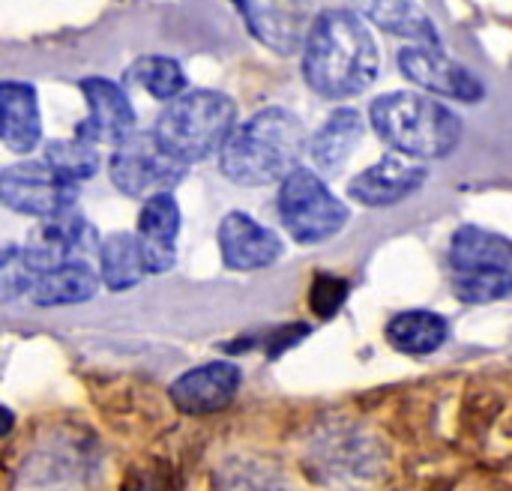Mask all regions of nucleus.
<instances>
[{"instance_id":"obj_1","label":"nucleus","mask_w":512,"mask_h":491,"mask_svg":"<svg viewBox=\"0 0 512 491\" xmlns=\"http://www.w3.org/2000/svg\"><path fill=\"white\" fill-rule=\"evenodd\" d=\"M303 78L324 99H348L378 78V48L360 15L324 9L303 45Z\"/></svg>"},{"instance_id":"obj_2","label":"nucleus","mask_w":512,"mask_h":491,"mask_svg":"<svg viewBox=\"0 0 512 491\" xmlns=\"http://www.w3.org/2000/svg\"><path fill=\"white\" fill-rule=\"evenodd\" d=\"M306 150L309 138L300 117L285 108H264L237 123L219 150V168L240 186L282 183L291 171L300 168Z\"/></svg>"},{"instance_id":"obj_3","label":"nucleus","mask_w":512,"mask_h":491,"mask_svg":"<svg viewBox=\"0 0 512 491\" xmlns=\"http://www.w3.org/2000/svg\"><path fill=\"white\" fill-rule=\"evenodd\" d=\"M369 123L378 138L411 159H441L459 147L462 120L432 96L384 93L369 108Z\"/></svg>"},{"instance_id":"obj_4","label":"nucleus","mask_w":512,"mask_h":491,"mask_svg":"<svg viewBox=\"0 0 512 491\" xmlns=\"http://www.w3.org/2000/svg\"><path fill=\"white\" fill-rule=\"evenodd\" d=\"M102 474V444L81 426H54L24 453L9 491H93Z\"/></svg>"},{"instance_id":"obj_5","label":"nucleus","mask_w":512,"mask_h":491,"mask_svg":"<svg viewBox=\"0 0 512 491\" xmlns=\"http://www.w3.org/2000/svg\"><path fill=\"white\" fill-rule=\"evenodd\" d=\"M303 465L327 489H363L387 471V447L360 423L327 420L309 432Z\"/></svg>"},{"instance_id":"obj_6","label":"nucleus","mask_w":512,"mask_h":491,"mask_svg":"<svg viewBox=\"0 0 512 491\" xmlns=\"http://www.w3.org/2000/svg\"><path fill=\"white\" fill-rule=\"evenodd\" d=\"M234 129H237V105L225 93L186 90L162 108L153 132L174 156L192 165L222 150Z\"/></svg>"},{"instance_id":"obj_7","label":"nucleus","mask_w":512,"mask_h":491,"mask_svg":"<svg viewBox=\"0 0 512 491\" xmlns=\"http://www.w3.org/2000/svg\"><path fill=\"white\" fill-rule=\"evenodd\" d=\"M279 219L285 231L303 243H324L348 225V207L327 189L315 168H297L279 183Z\"/></svg>"},{"instance_id":"obj_8","label":"nucleus","mask_w":512,"mask_h":491,"mask_svg":"<svg viewBox=\"0 0 512 491\" xmlns=\"http://www.w3.org/2000/svg\"><path fill=\"white\" fill-rule=\"evenodd\" d=\"M186 162L174 156L156 132H135L114 147L108 159L111 183L129 198H153L171 192L186 177Z\"/></svg>"},{"instance_id":"obj_9","label":"nucleus","mask_w":512,"mask_h":491,"mask_svg":"<svg viewBox=\"0 0 512 491\" xmlns=\"http://www.w3.org/2000/svg\"><path fill=\"white\" fill-rule=\"evenodd\" d=\"M0 198L15 213L51 219V216H60L75 207L78 183L66 180L45 159L42 162H18V165L3 168Z\"/></svg>"},{"instance_id":"obj_10","label":"nucleus","mask_w":512,"mask_h":491,"mask_svg":"<svg viewBox=\"0 0 512 491\" xmlns=\"http://www.w3.org/2000/svg\"><path fill=\"white\" fill-rule=\"evenodd\" d=\"M99 243L102 240H96L93 225L81 213L66 210L60 216L42 219L33 228L30 240L24 243V255L36 273H45L72 261H84L90 252H99Z\"/></svg>"},{"instance_id":"obj_11","label":"nucleus","mask_w":512,"mask_h":491,"mask_svg":"<svg viewBox=\"0 0 512 491\" xmlns=\"http://www.w3.org/2000/svg\"><path fill=\"white\" fill-rule=\"evenodd\" d=\"M399 69L417 87L459 102H477L486 93L483 81L468 66L447 57L438 45H405L399 51Z\"/></svg>"},{"instance_id":"obj_12","label":"nucleus","mask_w":512,"mask_h":491,"mask_svg":"<svg viewBox=\"0 0 512 491\" xmlns=\"http://www.w3.org/2000/svg\"><path fill=\"white\" fill-rule=\"evenodd\" d=\"M240 12L258 42L279 54H294L303 48L318 18L312 15V0H246Z\"/></svg>"},{"instance_id":"obj_13","label":"nucleus","mask_w":512,"mask_h":491,"mask_svg":"<svg viewBox=\"0 0 512 491\" xmlns=\"http://www.w3.org/2000/svg\"><path fill=\"white\" fill-rule=\"evenodd\" d=\"M240 381H243V375L234 363L213 360V363L183 372L171 384L168 396L177 405V411H183L189 417H207V414L225 411L234 402Z\"/></svg>"},{"instance_id":"obj_14","label":"nucleus","mask_w":512,"mask_h":491,"mask_svg":"<svg viewBox=\"0 0 512 491\" xmlns=\"http://www.w3.org/2000/svg\"><path fill=\"white\" fill-rule=\"evenodd\" d=\"M426 177L429 168L417 159L405 153H387L351 180L348 195L363 207H390L414 195L426 183Z\"/></svg>"},{"instance_id":"obj_15","label":"nucleus","mask_w":512,"mask_h":491,"mask_svg":"<svg viewBox=\"0 0 512 491\" xmlns=\"http://www.w3.org/2000/svg\"><path fill=\"white\" fill-rule=\"evenodd\" d=\"M219 252L225 267L249 273V270L273 267L282 258L285 246L276 231L255 222L249 213L234 210L219 222Z\"/></svg>"},{"instance_id":"obj_16","label":"nucleus","mask_w":512,"mask_h":491,"mask_svg":"<svg viewBox=\"0 0 512 491\" xmlns=\"http://www.w3.org/2000/svg\"><path fill=\"white\" fill-rule=\"evenodd\" d=\"M81 93L87 102V120L78 126V138L84 141H108L123 144L135 135V108L129 96L108 78H84Z\"/></svg>"},{"instance_id":"obj_17","label":"nucleus","mask_w":512,"mask_h":491,"mask_svg":"<svg viewBox=\"0 0 512 491\" xmlns=\"http://www.w3.org/2000/svg\"><path fill=\"white\" fill-rule=\"evenodd\" d=\"M180 207L171 192L153 195L138 213V243L147 273H168L177 261Z\"/></svg>"},{"instance_id":"obj_18","label":"nucleus","mask_w":512,"mask_h":491,"mask_svg":"<svg viewBox=\"0 0 512 491\" xmlns=\"http://www.w3.org/2000/svg\"><path fill=\"white\" fill-rule=\"evenodd\" d=\"M363 132H366V120L360 111L354 108L333 111L324 120V126H318V132L309 138V156H312L315 171L336 174L363 141Z\"/></svg>"},{"instance_id":"obj_19","label":"nucleus","mask_w":512,"mask_h":491,"mask_svg":"<svg viewBox=\"0 0 512 491\" xmlns=\"http://www.w3.org/2000/svg\"><path fill=\"white\" fill-rule=\"evenodd\" d=\"M0 135L12 153H30L42 138L36 90L24 81L0 84Z\"/></svg>"},{"instance_id":"obj_20","label":"nucleus","mask_w":512,"mask_h":491,"mask_svg":"<svg viewBox=\"0 0 512 491\" xmlns=\"http://www.w3.org/2000/svg\"><path fill=\"white\" fill-rule=\"evenodd\" d=\"M360 15L372 21L375 27L411 39L417 45H438L441 48V33L432 21V15L417 3V0H354Z\"/></svg>"},{"instance_id":"obj_21","label":"nucleus","mask_w":512,"mask_h":491,"mask_svg":"<svg viewBox=\"0 0 512 491\" xmlns=\"http://www.w3.org/2000/svg\"><path fill=\"white\" fill-rule=\"evenodd\" d=\"M99 282H102V276H96V270L87 261H72V264L39 273L30 288V303H36L42 309L78 306V303H87L96 297Z\"/></svg>"},{"instance_id":"obj_22","label":"nucleus","mask_w":512,"mask_h":491,"mask_svg":"<svg viewBox=\"0 0 512 491\" xmlns=\"http://www.w3.org/2000/svg\"><path fill=\"white\" fill-rule=\"evenodd\" d=\"M450 261L456 273L462 270H512V240L477 228L465 225L453 234L450 240Z\"/></svg>"},{"instance_id":"obj_23","label":"nucleus","mask_w":512,"mask_h":491,"mask_svg":"<svg viewBox=\"0 0 512 491\" xmlns=\"http://www.w3.org/2000/svg\"><path fill=\"white\" fill-rule=\"evenodd\" d=\"M447 339H450V324L438 312L411 309V312H399L387 324V342L411 357L435 354Z\"/></svg>"},{"instance_id":"obj_24","label":"nucleus","mask_w":512,"mask_h":491,"mask_svg":"<svg viewBox=\"0 0 512 491\" xmlns=\"http://www.w3.org/2000/svg\"><path fill=\"white\" fill-rule=\"evenodd\" d=\"M96 255H99L102 285L111 288V291H129L147 276L138 234H126V231L108 234V237H102Z\"/></svg>"},{"instance_id":"obj_25","label":"nucleus","mask_w":512,"mask_h":491,"mask_svg":"<svg viewBox=\"0 0 512 491\" xmlns=\"http://www.w3.org/2000/svg\"><path fill=\"white\" fill-rule=\"evenodd\" d=\"M216 491H288V486L279 480V474L252 459V456H231L225 459L216 474H213Z\"/></svg>"},{"instance_id":"obj_26","label":"nucleus","mask_w":512,"mask_h":491,"mask_svg":"<svg viewBox=\"0 0 512 491\" xmlns=\"http://www.w3.org/2000/svg\"><path fill=\"white\" fill-rule=\"evenodd\" d=\"M132 78L159 102H171L180 93H186V72L174 57L147 54L132 63Z\"/></svg>"},{"instance_id":"obj_27","label":"nucleus","mask_w":512,"mask_h":491,"mask_svg":"<svg viewBox=\"0 0 512 491\" xmlns=\"http://www.w3.org/2000/svg\"><path fill=\"white\" fill-rule=\"evenodd\" d=\"M45 162L66 180L81 183L99 171V150L93 141L84 138H54L45 144Z\"/></svg>"},{"instance_id":"obj_28","label":"nucleus","mask_w":512,"mask_h":491,"mask_svg":"<svg viewBox=\"0 0 512 491\" xmlns=\"http://www.w3.org/2000/svg\"><path fill=\"white\" fill-rule=\"evenodd\" d=\"M453 291L462 303H498L512 297V270H462L453 279Z\"/></svg>"},{"instance_id":"obj_29","label":"nucleus","mask_w":512,"mask_h":491,"mask_svg":"<svg viewBox=\"0 0 512 491\" xmlns=\"http://www.w3.org/2000/svg\"><path fill=\"white\" fill-rule=\"evenodd\" d=\"M36 270L30 267L24 246H6L0 258V297L3 303H15L21 297H30V288L36 282Z\"/></svg>"},{"instance_id":"obj_30","label":"nucleus","mask_w":512,"mask_h":491,"mask_svg":"<svg viewBox=\"0 0 512 491\" xmlns=\"http://www.w3.org/2000/svg\"><path fill=\"white\" fill-rule=\"evenodd\" d=\"M348 297V282L345 279H336L330 273H321L315 282H312V291H309V306L315 309L318 318H333L339 312V306L345 303Z\"/></svg>"},{"instance_id":"obj_31","label":"nucleus","mask_w":512,"mask_h":491,"mask_svg":"<svg viewBox=\"0 0 512 491\" xmlns=\"http://www.w3.org/2000/svg\"><path fill=\"white\" fill-rule=\"evenodd\" d=\"M231 3H234L237 9H243V3H246V0H231Z\"/></svg>"}]
</instances>
